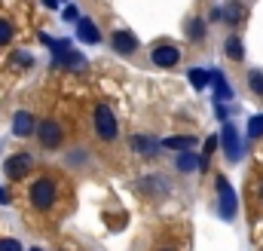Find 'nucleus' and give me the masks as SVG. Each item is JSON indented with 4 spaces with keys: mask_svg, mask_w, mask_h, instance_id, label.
Instances as JSON below:
<instances>
[{
    "mask_svg": "<svg viewBox=\"0 0 263 251\" xmlns=\"http://www.w3.org/2000/svg\"><path fill=\"white\" fill-rule=\"evenodd\" d=\"M217 196H220V214L223 218H236V193L227 184V178H217Z\"/></svg>",
    "mask_w": 263,
    "mask_h": 251,
    "instance_id": "obj_6",
    "label": "nucleus"
},
{
    "mask_svg": "<svg viewBox=\"0 0 263 251\" xmlns=\"http://www.w3.org/2000/svg\"><path fill=\"white\" fill-rule=\"evenodd\" d=\"M132 147H135V150H141V153H153V150H156V141H150V138L138 135V138H132Z\"/></svg>",
    "mask_w": 263,
    "mask_h": 251,
    "instance_id": "obj_16",
    "label": "nucleus"
},
{
    "mask_svg": "<svg viewBox=\"0 0 263 251\" xmlns=\"http://www.w3.org/2000/svg\"><path fill=\"white\" fill-rule=\"evenodd\" d=\"M220 144H223V150H227V159H239V156H242L239 132H236L233 126H223V132H220Z\"/></svg>",
    "mask_w": 263,
    "mask_h": 251,
    "instance_id": "obj_8",
    "label": "nucleus"
},
{
    "mask_svg": "<svg viewBox=\"0 0 263 251\" xmlns=\"http://www.w3.org/2000/svg\"><path fill=\"white\" fill-rule=\"evenodd\" d=\"M0 251H22V245L15 239H0Z\"/></svg>",
    "mask_w": 263,
    "mask_h": 251,
    "instance_id": "obj_23",
    "label": "nucleus"
},
{
    "mask_svg": "<svg viewBox=\"0 0 263 251\" xmlns=\"http://www.w3.org/2000/svg\"><path fill=\"white\" fill-rule=\"evenodd\" d=\"M31 153H12L6 163H3V172H6V178L9 181H22L28 172H31Z\"/></svg>",
    "mask_w": 263,
    "mask_h": 251,
    "instance_id": "obj_4",
    "label": "nucleus"
},
{
    "mask_svg": "<svg viewBox=\"0 0 263 251\" xmlns=\"http://www.w3.org/2000/svg\"><path fill=\"white\" fill-rule=\"evenodd\" d=\"M0 202H9V196L3 193V187H0Z\"/></svg>",
    "mask_w": 263,
    "mask_h": 251,
    "instance_id": "obj_26",
    "label": "nucleus"
},
{
    "mask_svg": "<svg viewBox=\"0 0 263 251\" xmlns=\"http://www.w3.org/2000/svg\"><path fill=\"white\" fill-rule=\"evenodd\" d=\"M175 166H178V172H196V169H205V159L196 153H181L175 159Z\"/></svg>",
    "mask_w": 263,
    "mask_h": 251,
    "instance_id": "obj_10",
    "label": "nucleus"
},
{
    "mask_svg": "<svg viewBox=\"0 0 263 251\" xmlns=\"http://www.w3.org/2000/svg\"><path fill=\"white\" fill-rule=\"evenodd\" d=\"M92 126H95V135H98L101 141H107V144H114V141L120 138V123H117V117H114V111H110L107 104H98V107H95Z\"/></svg>",
    "mask_w": 263,
    "mask_h": 251,
    "instance_id": "obj_2",
    "label": "nucleus"
},
{
    "mask_svg": "<svg viewBox=\"0 0 263 251\" xmlns=\"http://www.w3.org/2000/svg\"><path fill=\"white\" fill-rule=\"evenodd\" d=\"M77 31H80V37L86 40V43H98L101 37H98V28L89 22V19H80V25H77Z\"/></svg>",
    "mask_w": 263,
    "mask_h": 251,
    "instance_id": "obj_11",
    "label": "nucleus"
},
{
    "mask_svg": "<svg viewBox=\"0 0 263 251\" xmlns=\"http://www.w3.org/2000/svg\"><path fill=\"white\" fill-rule=\"evenodd\" d=\"M248 86H251L254 95H263V74L260 70H251V74H248Z\"/></svg>",
    "mask_w": 263,
    "mask_h": 251,
    "instance_id": "obj_19",
    "label": "nucleus"
},
{
    "mask_svg": "<svg viewBox=\"0 0 263 251\" xmlns=\"http://www.w3.org/2000/svg\"><path fill=\"white\" fill-rule=\"evenodd\" d=\"M31 251H43V248H31Z\"/></svg>",
    "mask_w": 263,
    "mask_h": 251,
    "instance_id": "obj_27",
    "label": "nucleus"
},
{
    "mask_svg": "<svg viewBox=\"0 0 263 251\" xmlns=\"http://www.w3.org/2000/svg\"><path fill=\"white\" fill-rule=\"evenodd\" d=\"M223 15H227L230 22H239V6H236V3H230V6H223Z\"/></svg>",
    "mask_w": 263,
    "mask_h": 251,
    "instance_id": "obj_22",
    "label": "nucleus"
},
{
    "mask_svg": "<svg viewBox=\"0 0 263 251\" xmlns=\"http://www.w3.org/2000/svg\"><path fill=\"white\" fill-rule=\"evenodd\" d=\"M55 64H67V67H83V56H80V52H62V56H55Z\"/></svg>",
    "mask_w": 263,
    "mask_h": 251,
    "instance_id": "obj_15",
    "label": "nucleus"
},
{
    "mask_svg": "<svg viewBox=\"0 0 263 251\" xmlns=\"http://www.w3.org/2000/svg\"><path fill=\"white\" fill-rule=\"evenodd\" d=\"M55 199H59V184H55V178H37L34 184H31V205L37 208V211H49L52 205H55Z\"/></svg>",
    "mask_w": 263,
    "mask_h": 251,
    "instance_id": "obj_1",
    "label": "nucleus"
},
{
    "mask_svg": "<svg viewBox=\"0 0 263 251\" xmlns=\"http://www.w3.org/2000/svg\"><path fill=\"white\" fill-rule=\"evenodd\" d=\"M187 34H190V40H202V34H205V22H202V19H190Z\"/></svg>",
    "mask_w": 263,
    "mask_h": 251,
    "instance_id": "obj_18",
    "label": "nucleus"
},
{
    "mask_svg": "<svg viewBox=\"0 0 263 251\" xmlns=\"http://www.w3.org/2000/svg\"><path fill=\"white\" fill-rule=\"evenodd\" d=\"M193 144H196V138H190V135H184V138H165L162 141V147H172V150H187Z\"/></svg>",
    "mask_w": 263,
    "mask_h": 251,
    "instance_id": "obj_12",
    "label": "nucleus"
},
{
    "mask_svg": "<svg viewBox=\"0 0 263 251\" xmlns=\"http://www.w3.org/2000/svg\"><path fill=\"white\" fill-rule=\"evenodd\" d=\"M110 46L120 52V56H135L138 52V37L132 31H114L110 34Z\"/></svg>",
    "mask_w": 263,
    "mask_h": 251,
    "instance_id": "obj_7",
    "label": "nucleus"
},
{
    "mask_svg": "<svg viewBox=\"0 0 263 251\" xmlns=\"http://www.w3.org/2000/svg\"><path fill=\"white\" fill-rule=\"evenodd\" d=\"M150 59L156 67H175L178 59H181V49L178 46H172V43H159V46H153L150 49Z\"/></svg>",
    "mask_w": 263,
    "mask_h": 251,
    "instance_id": "obj_5",
    "label": "nucleus"
},
{
    "mask_svg": "<svg viewBox=\"0 0 263 251\" xmlns=\"http://www.w3.org/2000/svg\"><path fill=\"white\" fill-rule=\"evenodd\" d=\"M214 83H217V86H214V89H217V101H223V98H233V92H230V86L223 83V77H220V74H214Z\"/></svg>",
    "mask_w": 263,
    "mask_h": 251,
    "instance_id": "obj_20",
    "label": "nucleus"
},
{
    "mask_svg": "<svg viewBox=\"0 0 263 251\" xmlns=\"http://www.w3.org/2000/svg\"><path fill=\"white\" fill-rule=\"evenodd\" d=\"M260 196H263V187H260Z\"/></svg>",
    "mask_w": 263,
    "mask_h": 251,
    "instance_id": "obj_29",
    "label": "nucleus"
},
{
    "mask_svg": "<svg viewBox=\"0 0 263 251\" xmlns=\"http://www.w3.org/2000/svg\"><path fill=\"white\" fill-rule=\"evenodd\" d=\"M214 147H217V138H208V144H205V159L214 153Z\"/></svg>",
    "mask_w": 263,
    "mask_h": 251,
    "instance_id": "obj_24",
    "label": "nucleus"
},
{
    "mask_svg": "<svg viewBox=\"0 0 263 251\" xmlns=\"http://www.w3.org/2000/svg\"><path fill=\"white\" fill-rule=\"evenodd\" d=\"M227 56H230L233 62H242L245 52H242V40H239V37H230V40H227Z\"/></svg>",
    "mask_w": 263,
    "mask_h": 251,
    "instance_id": "obj_14",
    "label": "nucleus"
},
{
    "mask_svg": "<svg viewBox=\"0 0 263 251\" xmlns=\"http://www.w3.org/2000/svg\"><path fill=\"white\" fill-rule=\"evenodd\" d=\"M211 77H214V74H208V70H199V67H196V70H190V83H193L196 89H205Z\"/></svg>",
    "mask_w": 263,
    "mask_h": 251,
    "instance_id": "obj_17",
    "label": "nucleus"
},
{
    "mask_svg": "<svg viewBox=\"0 0 263 251\" xmlns=\"http://www.w3.org/2000/svg\"><path fill=\"white\" fill-rule=\"evenodd\" d=\"M15 37V25L9 22V19H3L0 15V46H9V40Z\"/></svg>",
    "mask_w": 263,
    "mask_h": 251,
    "instance_id": "obj_13",
    "label": "nucleus"
},
{
    "mask_svg": "<svg viewBox=\"0 0 263 251\" xmlns=\"http://www.w3.org/2000/svg\"><path fill=\"white\" fill-rule=\"evenodd\" d=\"M40 123H34V114H28V111H18L15 117H12V132L18 135V138H28V135H34V129Z\"/></svg>",
    "mask_w": 263,
    "mask_h": 251,
    "instance_id": "obj_9",
    "label": "nucleus"
},
{
    "mask_svg": "<svg viewBox=\"0 0 263 251\" xmlns=\"http://www.w3.org/2000/svg\"><path fill=\"white\" fill-rule=\"evenodd\" d=\"M248 135H251V138H263V114L251 117V123H248Z\"/></svg>",
    "mask_w": 263,
    "mask_h": 251,
    "instance_id": "obj_21",
    "label": "nucleus"
},
{
    "mask_svg": "<svg viewBox=\"0 0 263 251\" xmlns=\"http://www.w3.org/2000/svg\"><path fill=\"white\" fill-rule=\"evenodd\" d=\"M43 3H46L49 9H59V0H43Z\"/></svg>",
    "mask_w": 263,
    "mask_h": 251,
    "instance_id": "obj_25",
    "label": "nucleus"
},
{
    "mask_svg": "<svg viewBox=\"0 0 263 251\" xmlns=\"http://www.w3.org/2000/svg\"><path fill=\"white\" fill-rule=\"evenodd\" d=\"M162 251H172V248H162Z\"/></svg>",
    "mask_w": 263,
    "mask_h": 251,
    "instance_id": "obj_28",
    "label": "nucleus"
},
{
    "mask_svg": "<svg viewBox=\"0 0 263 251\" xmlns=\"http://www.w3.org/2000/svg\"><path fill=\"white\" fill-rule=\"evenodd\" d=\"M37 141L46 147V150H55V147H62L65 144V129L59 120H43V123L37 126Z\"/></svg>",
    "mask_w": 263,
    "mask_h": 251,
    "instance_id": "obj_3",
    "label": "nucleus"
}]
</instances>
